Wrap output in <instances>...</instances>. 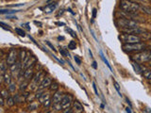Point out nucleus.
Returning <instances> with one entry per match:
<instances>
[{
    "mask_svg": "<svg viewBox=\"0 0 151 113\" xmlns=\"http://www.w3.org/2000/svg\"><path fill=\"white\" fill-rule=\"evenodd\" d=\"M126 111L130 113V112H131V109H130V108H126Z\"/></svg>",
    "mask_w": 151,
    "mask_h": 113,
    "instance_id": "obj_46",
    "label": "nucleus"
},
{
    "mask_svg": "<svg viewBox=\"0 0 151 113\" xmlns=\"http://www.w3.org/2000/svg\"><path fill=\"white\" fill-rule=\"evenodd\" d=\"M34 76V70H33V67H30V68H28V69L25 70L24 72V77H25V80L26 81H28L33 78Z\"/></svg>",
    "mask_w": 151,
    "mask_h": 113,
    "instance_id": "obj_10",
    "label": "nucleus"
},
{
    "mask_svg": "<svg viewBox=\"0 0 151 113\" xmlns=\"http://www.w3.org/2000/svg\"><path fill=\"white\" fill-rule=\"evenodd\" d=\"M52 108L54 109V111L55 112H60L62 110V106L60 103H54V104H52Z\"/></svg>",
    "mask_w": 151,
    "mask_h": 113,
    "instance_id": "obj_19",
    "label": "nucleus"
},
{
    "mask_svg": "<svg viewBox=\"0 0 151 113\" xmlns=\"http://www.w3.org/2000/svg\"><path fill=\"white\" fill-rule=\"evenodd\" d=\"M15 100H14V98L13 97H9L8 98V99H6V105H7L8 106H13L14 105H15Z\"/></svg>",
    "mask_w": 151,
    "mask_h": 113,
    "instance_id": "obj_22",
    "label": "nucleus"
},
{
    "mask_svg": "<svg viewBox=\"0 0 151 113\" xmlns=\"http://www.w3.org/2000/svg\"><path fill=\"white\" fill-rule=\"evenodd\" d=\"M59 52H60V54L62 55V57H65V58H69V57H70L68 51L65 50V49H63V48H60Z\"/></svg>",
    "mask_w": 151,
    "mask_h": 113,
    "instance_id": "obj_28",
    "label": "nucleus"
},
{
    "mask_svg": "<svg viewBox=\"0 0 151 113\" xmlns=\"http://www.w3.org/2000/svg\"><path fill=\"white\" fill-rule=\"evenodd\" d=\"M18 11H16V9H1L0 11V14H12V13H15V12H17Z\"/></svg>",
    "mask_w": 151,
    "mask_h": 113,
    "instance_id": "obj_23",
    "label": "nucleus"
},
{
    "mask_svg": "<svg viewBox=\"0 0 151 113\" xmlns=\"http://www.w3.org/2000/svg\"><path fill=\"white\" fill-rule=\"evenodd\" d=\"M63 97L62 93L60 92H56L55 93H53V97H52V104H54V103H60L62 102V99Z\"/></svg>",
    "mask_w": 151,
    "mask_h": 113,
    "instance_id": "obj_13",
    "label": "nucleus"
},
{
    "mask_svg": "<svg viewBox=\"0 0 151 113\" xmlns=\"http://www.w3.org/2000/svg\"><path fill=\"white\" fill-rule=\"evenodd\" d=\"M17 58H18L17 51H16L15 49H11L8 54L7 59H6V61H7L8 65L11 66V65H12V64H14L15 62H17Z\"/></svg>",
    "mask_w": 151,
    "mask_h": 113,
    "instance_id": "obj_6",
    "label": "nucleus"
},
{
    "mask_svg": "<svg viewBox=\"0 0 151 113\" xmlns=\"http://www.w3.org/2000/svg\"><path fill=\"white\" fill-rule=\"evenodd\" d=\"M51 84H52V78L50 76H46L39 85V89L38 90H46V88H49Z\"/></svg>",
    "mask_w": 151,
    "mask_h": 113,
    "instance_id": "obj_8",
    "label": "nucleus"
},
{
    "mask_svg": "<svg viewBox=\"0 0 151 113\" xmlns=\"http://www.w3.org/2000/svg\"><path fill=\"white\" fill-rule=\"evenodd\" d=\"M96 17V9H93V19H95Z\"/></svg>",
    "mask_w": 151,
    "mask_h": 113,
    "instance_id": "obj_42",
    "label": "nucleus"
},
{
    "mask_svg": "<svg viewBox=\"0 0 151 113\" xmlns=\"http://www.w3.org/2000/svg\"><path fill=\"white\" fill-rule=\"evenodd\" d=\"M150 81H151V80H150Z\"/></svg>",
    "mask_w": 151,
    "mask_h": 113,
    "instance_id": "obj_49",
    "label": "nucleus"
},
{
    "mask_svg": "<svg viewBox=\"0 0 151 113\" xmlns=\"http://www.w3.org/2000/svg\"><path fill=\"white\" fill-rule=\"evenodd\" d=\"M143 76L144 78L151 80V70L149 69H144L143 70Z\"/></svg>",
    "mask_w": 151,
    "mask_h": 113,
    "instance_id": "obj_21",
    "label": "nucleus"
},
{
    "mask_svg": "<svg viewBox=\"0 0 151 113\" xmlns=\"http://www.w3.org/2000/svg\"><path fill=\"white\" fill-rule=\"evenodd\" d=\"M44 77H46V76H44V73L43 72V71H39V72L36 73V74L34 75L33 78L31 79V81L37 83L38 85H40L41 82L44 79Z\"/></svg>",
    "mask_w": 151,
    "mask_h": 113,
    "instance_id": "obj_9",
    "label": "nucleus"
},
{
    "mask_svg": "<svg viewBox=\"0 0 151 113\" xmlns=\"http://www.w3.org/2000/svg\"><path fill=\"white\" fill-rule=\"evenodd\" d=\"M93 67H94L95 69H96V68H97V65H96V62H95V61H94V62H93Z\"/></svg>",
    "mask_w": 151,
    "mask_h": 113,
    "instance_id": "obj_44",
    "label": "nucleus"
},
{
    "mask_svg": "<svg viewBox=\"0 0 151 113\" xmlns=\"http://www.w3.org/2000/svg\"><path fill=\"white\" fill-rule=\"evenodd\" d=\"M57 8V3H51V4H48L47 6H46L44 9V13L49 14L51 12H53Z\"/></svg>",
    "mask_w": 151,
    "mask_h": 113,
    "instance_id": "obj_12",
    "label": "nucleus"
},
{
    "mask_svg": "<svg viewBox=\"0 0 151 113\" xmlns=\"http://www.w3.org/2000/svg\"><path fill=\"white\" fill-rule=\"evenodd\" d=\"M56 25H65L64 23H56Z\"/></svg>",
    "mask_w": 151,
    "mask_h": 113,
    "instance_id": "obj_45",
    "label": "nucleus"
},
{
    "mask_svg": "<svg viewBox=\"0 0 151 113\" xmlns=\"http://www.w3.org/2000/svg\"><path fill=\"white\" fill-rule=\"evenodd\" d=\"M119 39L122 43H142V39L139 35L135 34H121L119 36Z\"/></svg>",
    "mask_w": 151,
    "mask_h": 113,
    "instance_id": "obj_4",
    "label": "nucleus"
},
{
    "mask_svg": "<svg viewBox=\"0 0 151 113\" xmlns=\"http://www.w3.org/2000/svg\"><path fill=\"white\" fill-rule=\"evenodd\" d=\"M72 108H73L74 112H76V113H81V112L84 111V108H83L82 105L80 104L79 101H76V100L73 102Z\"/></svg>",
    "mask_w": 151,
    "mask_h": 113,
    "instance_id": "obj_11",
    "label": "nucleus"
},
{
    "mask_svg": "<svg viewBox=\"0 0 151 113\" xmlns=\"http://www.w3.org/2000/svg\"><path fill=\"white\" fill-rule=\"evenodd\" d=\"M6 103V99L3 98L2 96H0V106H3Z\"/></svg>",
    "mask_w": 151,
    "mask_h": 113,
    "instance_id": "obj_38",
    "label": "nucleus"
},
{
    "mask_svg": "<svg viewBox=\"0 0 151 113\" xmlns=\"http://www.w3.org/2000/svg\"><path fill=\"white\" fill-rule=\"evenodd\" d=\"M113 86H114L115 90H117V92L119 93V95H120V96H122V94H121V90H120V86H119V84H118L116 81H113Z\"/></svg>",
    "mask_w": 151,
    "mask_h": 113,
    "instance_id": "obj_34",
    "label": "nucleus"
},
{
    "mask_svg": "<svg viewBox=\"0 0 151 113\" xmlns=\"http://www.w3.org/2000/svg\"><path fill=\"white\" fill-rule=\"evenodd\" d=\"M19 60L20 61H24V60L26 59V57H27V52H26L25 50H20L19 51Z\"/></svg>",
    "mask_w": 151,
    "mask_h": 113,
    "instance_id": "obj_24",
    "label": "nucleus"
},
{
    "mask_svg": "<svg viewBox=\"0 0 151 113\" xmlns=\"http://www.w3.org/2000/svg\"><path fill=\"white\" fill-rule=\"evenodd\" d=\"M27 87H28V82H23V83H21L20 88H19V90H20V92H25L26 89H27Z\"/></svg>",
    "mask_w": 151,
    "mask_h": 113,
    "instance_id": "obj_33",
    "label": "nucleus"
},
{
    "mask_svg": "<svg viewBox=\"0 0 151 113\" xmlns=\"http://www.w3.org/2000/svg\"><path fill=\"white\" fill-rule=\"evenodd\" d=\"M74 60H75V61L77 62V64H79V65H80V64H81V60L79 59V56H75V58H74Z\"/></svg>",
    "mask_w": 151,
    "mask_h": 113,
    "instance_id": "obj_37",
    "label": "nucleus"
},
{
    "mask_svg": "<svg viewBox=\"0 0 151 113\" xmlns=\"http://www.w3.org/2000/svg\"><path fill=\"white\" fill-rule=\"evenodd\" d=\"M147 45L144 43H124L122 48L125 52L132 53V52H141V51L146 50Z\"/></svg>",
    "mask_w": 151,
    "mask_h": 113,
    "instance_id": "obj_2",
    "label": "nucleus"
},
{
    "mask_svg": "<svg viewBox=\"0 0 151 113\" xmlns=\"http://www.w3.org/2000/svg\"><path fill=\"white\" fill-rule=\"evenodd\" d=\"M8 90L9 92H14L16 90V83L15 82H11L8 87Z\"/></svg>",
    "mask_w": 151,
    "mask_h": 113,
    "instance_id": "obj_27",
    "label": "nucleus"
},
{
    "mask_svg": "<svg viewBox=\"0 0 151 113\" xmlns=\"http://www.w3.org/2000/svg\"><path fill=\"white\" fill-rule=\"evenodd\" d=\"M144 112H151L150 108H146V110H144Z\"/></svg>",
    "mask_w": 151,
    "mask_h": 113,
    "instance_id": "obj_47",
    "label": "nucleus"
},
{
    "mask_svg": "<svg viewBox=\"0 0 151 113\" xmlns=\"http://www.w3.org/2000/svg\"><path fill=\"white\" fill-rule=\"evenodd\" d=\"M116 24L118 27H120L122 28H131V27H138V23L136 21L132 20L130 18H119L116 22Z\"/></svg>",
    "mask_w": 151,
    "mask_h": 113,
    "instance_id": "obj_5",
    "label": "nucleus"
},
{
    "mask_svg": "<svg viewBox=\"0 0 151 113\" xmlns=\"http://www.w3.org/2000/svg\"><path fill=\"white\" fill-rule=\"evenodd\" d=\"M131 1H134V2H146L147 0H131Z\"/></svg>",
    "mask_w": 151,
    "mask_h": 113,
    "instance_id": "obj_43",
    "label": "nucleus"
},
{
    "mask_svg": "<svg viewBox=\"0 0 151 113\" xmlns=\"http://www.w3.org/2000/svg\"><path fill=\"white\" fill-rule=\"evenodd\" d=\"M34 23H35V24H36V25H42V24H41V23H38V22H36V21H35Z\"/></svg>",
    "mask_w": 151,
    "mask_h": 113,
    "instance_id": "obj_48",
    "label": "nucleus"
},
{
    "mask_svg": "<svg viewBox=\"0 0 151 113\" xmlns=\"http://www.w3.org/2000/svg\"><path fill=\"white\" fill-rule=\"evenodd\" d=\"M35 62H36V60H35V58H30V59L28 60L27 62H26L24 65H23V69L26 70V69H28V68L33 67Z\"/></svg>",
    "mask_w": 151,
    "mask_h": 113,
    "instance_id": "obj_15",
    "label": "nucleus"
},
{
    "mask_svg": "<svg viewBox=\"0 0 151 113\" xmlns=\"http://www.w3.org/2000/svg\"><path fill=\"white\" fill-rule=\"evenodd\" d=\"M120 9L128 13H136L138 11H141V5L131 0H121Z\"/></svg>",
    "mask_w": 151,
    "mask_h": 113,
    "instance_id": "obj_1",
    "label": "nucleus"
},
{
    "mask_svg": "<svg viewBox=\"0 0 151 113\" xmlns=\"http://www.w3.org/2000/svg\"><path fill=\"white\" fill-rule=\"evenodd\" d=\"M0 94H1L2 97L5 98V99H8L9 97V90H6V89L1 90V92H0Z\"/></svg>",
    "mask_w": 151,
    "mask_h": 113,
    "instance_id": "obj_25",
    "label": "nucleus"
},
{
    "mask_svg": "<svg viewBox=\"0 0 151 113\" xmlns=\"http://www.w3.org/2000/svg\"><path fill=\"white\" fill-rule=\"evenodd\" d=\"M77 48V43H76V41H71L70 43H68V49L70 50H75Z\"/></svg>",
    "mask_w": 151,
    "mask_h": 113,
    "instance_id": "obj_29",
    "label": "nucleus"
},
{
    "mask_svg": "<svg viewBox=\"0 0 151 113\" xmlns=\"http://www.w3.org/2000/svg\"><path fill=\"white\" fill-rule=\"evenodd\" d=\"M59 90V84L58 83H52L49 87V92L52 93H55L56 92Z\"/></svg>",
    "mask_w": 151,
    "mask_h": 113,
    "instance_id": "obj_20",
    "label": "nucleus"
},
{
    "mask_svg": "<svg viewBox=\"0 0 151 113\" xmlns=\"http://www.w3.org/2000/svg\"><path fill=\"white\" fill-rule=\"evenodd\" d=\"M37 108H38V104H37V102H33V101H32L31 104H30V106H28V109H30V110H33V109H37Z\"/></svg>",
    "mask_w": 151,
    "mask_h": 113,
    "instance_id": "obj_31",
    "label": "nucleus"
},
{
    "mask_svg": "<svg viewBox=\"0 0 151 113\" xmlns=\"http://www.w3.org/2000/svg\"><path fill=\"white\" fill-rule=\"evenodd\" d=\"M48 99H51V97H50V94H49V92H43L41 94V96L39 98H38V102L40 103L41 105H43L44 102L46 101V100H48Z\"/></svg>",
    "mask_w": 151,
    "mask_h": 113,
    "instance_id": "obj_14",
    "label": "nucleus"
},
{
    "mask_svg": "<svg viewBox=\"0 0 151 113\" xmlns=\"http://www.w3.org/2000/svg\"><path fill=\"white\" fill-rule=\"evenodd\" d=\"M141 11H143L146 14H151V9H148V8H146V7H144V6H141Z\"/></svg>",
    "mask_w": 151,
    "mask_h": 113,
    "instance_id": "obj_30",
    "label": "nucleus"
},
{
    "mask_svg": "<svg viewBox=\"0 0 151 113\" xmlns=\"http://www.w3.org/2000/svg\"><path fill=\"white\" fill-rule=\"evenodd\" d=\"M3 82H4L5 85H7V86H9V84L11 83V74H9L7 72L4 74V76H3Z\"/></svg>",
    "mask_w": 151,
    "mask_h": 113,
    "instance_id": "obj_16",
    "label": "nucleus"
},
{
    "mask_svg": "<svg viewBox=\"0 0 151 113\" xmlns=\"http://www.w3.org/2000/svg\"><path fill=\"white\" fill-rule=\"evenodd\" d=\"M63 112L64 113H71V112H74V110H73V108H66V109H64L63 110Z\"/></svg>",
    "mask_w": 151,
    "mask_h": 113,
    "instance_id": "obj_39",
    "label": "nucleus"
},
{
    "mask_svg": "<svg viewBox=\"0 0 151 113\" xmlns=\"http://www.w3.org/2000/svg\"><path fill=\"white\" fill-rule=\"evenodd\" d=\"M99 54H100V58H101V60L104 61V63L106 64V65H107V66H108V68H109V69H110V70L111 71L112 69H111V64H110V63H109V61H108L107 60H106V59H105V57H104V55H103V53H102V51H100V52H99Z\"/></svg>",
    "mask_w": 151,
    "mask_h": 113,
    "instance_id": "obj_26",
    "label": "nucleus"
},
{
    "mask_svg": "<svg viewBox=\"0 0 151 113\" xmlns=\"http://www.w3.org/2000/svg\"><path fill=\"white\" fill-rule=\"evenodd\" d=\"M139 36L141 37V39H142V41H148V40H150V39H151V33L149 31H146V32H144V33L139 35Z\"/></svg>",
    "mask_w": 151,
    "mask_h": 113,
    "instance_id": "obj_18",
    "label": "nucleus"
},
{
    "mask_svg": "<svg viewBox=\"0 0 151 113\" xmlns=\"http://www.w3.org/2000/svg\"><path fill=\"white\" fill-rule=\"evenodd\" d=\"M131 60L138 63L148 62L151 60V50H144L141 51V52H138L131 57Z\"/></svg>",
    "mask_w": 151,
    "mask_h": 113,
    "instance_id": "obj_3",
    "label": "nucleus"
},
{
    "mask_svg": "<svg viewBox=\"0 0 151 113\" xmlns=\"http://www.w3.org/2000/svg\"><path fill=\"white\" fill-rule=\"evenodd\" d=\"M0 25H1V27H2V28H4V29H6V30L11 31V27H9L8 25H6V24H4V23H3V22H1V23H0Z\"/></svg>",
    "mask_w": 151,
    "mask_h": 113,
    "instance_id": "obj_36",
    "label": "nucleus"
},
{
    "mask_svg": "<svg viewBox=\"0 0 151 113\" xmlns=\"http://www.w3.org/2000/svg\"><path fill=\"white\" fill-rule=\"evenodd\" d=\"M93 88H94V90H95V94L98 95V92H97V89H96V86H95V82L93 83Z\"/></svg>",
    "mask_w": 151,
    "mask_h": 113,
    "instance_id": "obj_40",
    "label": "nucleus"
},
{
    "mask_svg": "<svg viewBox=\"0 0 151 113\" xmlns=\"http://www.w3.org/2000/svg\"><path fill=\"white\" fill-rule=\"evenodd\" d=\"M15 32L19 35V36H21V37H25L26 36L25 31L23 29H21V28H15Z\"/></svg>",
    "mask_w": 151,
    "mask_h": 113,
    "instance_id": "obj_32",
    "label": "nucleus"
},
{
    "mask_svg": "<svg viewBox=\"0 0 151 113\" xmlns=\"http://www.w3.org/2000/svg\"><path fill=\"white\" fill-rule=\"evenodd\" d=\"M60 104H62L63 109L69 108L70 106H72V104H73V98H72V96L69 95V94H64L62 99V102H60Z\"/></svg>",
    "mask_w": 151,
    "mask_h": 113,
    "instance_id": "obj_7",
    "label": "nucleus"
},
{
    "mask_svg": "<svg viewBox=\"0 0 151 113\" xmlns=\"http://www.w3.org/2000/svg\"><path fill=\"white\" fill-rule=\"evenodd\" d=\"M131 65H132L133 69H134V72L137 73V74H141L143 72V68L141 67L139 64H138V62H136V61H133L131 62Z\"/></svg>",
    "mask_w": 151,
    "mask_h": 113,
    "instance_id": "obj_17",
    "label": "nucleus"
},
{
    "mask_svg": "<svg viewBox=\"0 0 151 113\" xmlns=\"http://www.w3.org/2000/svg\"><path fill=\"white\" fill-rule=\"evenodd\" d=\"M65 29H66V31H67V32H69V33H70V35H71L72 37H74V38H77V33H76V32L74 31V30H72L71 28H68V27H66Z\"/></svg>",
    "mask_w": 151,
    "mask_h": 113,
    "instance_id": "obj_35",
    "label": "nucleus"
},
{
    "mask_svg": "<svg viewBox=\"0 0 151 113\" xmlns=\"http://www.w3.org/2000/svg\"><path fill=\"white\" fill-rule=\"evenodd\" d=\"M46 44L48 45V46H50V48H51V49H52L53 51H56V49H55V47H54V46H53V45H52V44H51V43H49V41H46Z\"/></svg>",
    "mask_w": 151,
    "mask_h": 113,
    "instance_id": "obj_41",
    "label": "nucleus"
}]
</instances>
